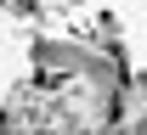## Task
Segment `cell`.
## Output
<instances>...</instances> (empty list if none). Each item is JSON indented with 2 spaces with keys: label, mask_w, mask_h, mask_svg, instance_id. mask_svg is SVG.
I'll return each mask as SVG.
<instances>
[{
  "label": "cell",
  "mask_w": 147,
  "mask_h": 135,
  "mask_svg": "<svg viewBox=\"0 0 147 135\" xmlns=\"http://www.w3.org/2000/svg\"><path fill=\"white\" fill-rule=\"evenodd\" d=\"M119 57L79 39H40L34 79L11 90L0 130H113L119 101Z\"/></svg>",
  "instance_id": "cell-1"
},
{
  "label": "cell",
  "mask_w": 147,
  "mask_h": 135,
  "mask_svg": "<svg viewBox=\"0 0 147 135\" xmlns=\"http://www.w3.org/2000/svg\"><path fill=\"white\" fill-rule=\"evenodd\" d=\"M113 130H147V73H125L113 101Z\"/></svg>",
  "instance_id": "cell-2"
},
{
  "label": "cell",
  "mask_w": 147,
  "mask_h": 135,
  "mask_svg": "<svg viewBox=\"0 0 147 135\" xmlns=\"http://www.w3.org/2000/svg\"><path fill=\"white\" fill-rule=\"evenodd\" d=\"M0 6H6V11H17V17H34V11H40L34 0H0Z\"/></svg>",
  "instance_id": "cell-3"
}]
</instances>
